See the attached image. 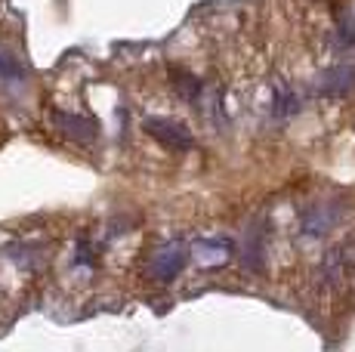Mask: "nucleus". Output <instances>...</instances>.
I'll list each match as a JSON object with an SVG mask.
<instances>
[{
    "mask_svg": "<svg viewBox=\"0 0 355 352\" xmlns=\"http://www.w3.org/2000/svg\"><path fill=\"white\" fill-rule=\"evenodd\" d=\"M186 250H182L180 245H167L161 247L158 254L152 256V263H148V272L155 275V281H173L176 275L186 269Z\"/></svg>",
    "mask_w": 355,
    "mask_h": 352,
    "instance_id": "nucleus-1",
    "label": "nucleus"
},
{
    "mask_svg": "<svg viewBox=\"0 0 355 352\" xmlns=\"http://www.w3.org/2000/svg\"><path fill=\"white\" fill-rule=\"evenodd\" d=\"M146 130L152 133V137L158 139L161 146L173 148V152H189V148H195V139L189 137V133L182 130L180 124H170V121L152 118V121H146Z\"/></svg>",
    "mask_w": 355,
    "mask_h": 352,
    "instance_id": "nucleus-2",
    "label": "nucleus"
},
{
    "mask_svg": "<svg viewBox=\"0 0 355 352\" xmlns=\"http://www.w3.org/2000/svg\"><path fill=\"white\" fill-rule=\"evenodd\" d=\"M340 216H343V207L340 204H312L309 211L303 213V232L306 235H324L337 226Z\"/></svg>",
    "mask_w": 355,
    "mask_h": 352,
    "instance_id": "nucleus-3",
    "label": "nucleus"
},
{
    "mask_svg": "<svg viewBox=\"0 0 355 352\" xmlns=\"http://www.w3.org/2000/svg\"><path fill=\"white\" fill-rule=\"evenodd\" d=\"M56 127L74 142H93L99 137V124L84 114H56Z\"/></svg>",
    "mask_w": 355,
    "mask_h": 352,
    "instance_id": "nucleus-4",
    "label": "nucleus"
},
{
    "mask_svg": "<svg viewBox=\"0 0 355 352\" xmlns=\"http://www.w3.org/2000/svg\"><path fill=\"white\" fill-rule=\"evenodd\" d=\"M352 263H355L352 247H346V245H343V247H334L331 254L324 256V263H322V275H324V281H331V284L343 281L346 275H349Z\"/></svg>",
    "mask_w": 355,
    "mask_h": 352,
    "instance_id": "nucleus-5",
    "label": "nucleus"
},
{
    "mask_svg": "<svg viewBox=\"0 0 355 352\" xmlns=\"http://www.w3.org/2000/svg\"><path fill=\"white\" fill-rule=\"evenodd\" d=\"M0 80H3L6 90H22L28 74H25L19 56L10 50V46H0Z\"/></svg>",
    "mask_w": 355,
    "mask_h": 352,
    "instance_id": "nucleus-6",
    "label": "nucleus"
},
{
    "mask_svg": "<svg viewBox=\"0 0 355 352\" xmlns=\"http://www.w3.org/2000/svg\"><path fill=\"white\" fill-rule=\"evenodd\" d=\"M263 250H266L263 229H250L244 245H241V263L250 269V272H259V269H263Z\"/></svg>",
    "mask_w": 355,
    "mask_h": 352,
    "instance_id": "nucleus-7",
    "label": "nucleus"
},
{
    "mask_svg": "<svg viewBox=\"0 0 355 352\" xmlns=\"http://www.w3.org/2000/svg\"><path fill=\"white\" fill-rule=\"evenodd\" d=\"M204 263H223L232 254V241L229 238H210V241H198Z\"/></svg>",
    "mask_w": 355,
    "mask_h": 352,
    "instance_id": "nucleus-8",
    "label": "nucleus"
},
{
    "mask_svg": "<svg viewBox=\"0 0 355 352\" xmlns=\"http://www.w3.org/2000/svg\"><path fill=\"white\" fill-rule=\"evenodd\" d=\"M297 105H300V99L293 96V93L284 84H278L275 87V108H272V112H275L278 118H288V114L297 112Z\"/></svg>",
    "mask_w": 355,
    "mask_h": 352,
    "instance_id": "nucleus-9",
    "label": "nucleus"
},
{
    "mask_svg": "<svg viewBox=\"0 0 355 352\" xmlns=\"http://www.w3.org/2000/svg\"><path fill=\"white\" fill-rule=\"evenodd\" d=\"M355 87V71L352 69H337L327 78V84H324V90L327 93H346V90H352Z\"/></svg>",
    "mask_w": 355,
    "mask_h": 352,
    "instance_id": "nucleus-10",
    "label": "nucleus"
}]
</instances>
